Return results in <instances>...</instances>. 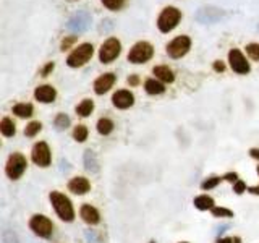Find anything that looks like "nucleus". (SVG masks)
I'll return each instance as SVG.
<instances>
[{
	"instance_id": "obj_8",
	"label": "nucleus",
	"mask_w": 259,
	"mask_h": 243,
	"mask_svg": "<svg viewBox=\"0 0 259 243\" xmlns=\"http://www.w3.org/2000/svg\"><path fill=\"white\" fill-rule=\"evenodd\" d=\"M191 49V39L188 36H178L167 44V54L172 59H182Z\"/></svg>"
},
{
	"instance_id": "obj_38",
	"label": "nucleus",
	"mask_w": 259,
	"mask_h": 243,
	"mask_svg": "<svg viewBox=\"0 0 259 243\" xmlns=\"http://www.w3.org/2000/svg\"><path fill=\"white\" fill-rule=\"evenodd\" d=\"M249 154H251V157H253V159L259 160V149L253 148V149H251V151H249Z\"/></svg>"
},
{
	"instance_id": "obj_6",
	"label": "nucleus",
	"mask_w": 259,
	"mask_h": 243,
	"mask_svg": "<svg viewBox=\"0 0 259 243\" xmlns=\"http://www.w3.org/2000/svg\"><path fill=\"white\" fill-rule=\"evenodd\" d=\"M28 167V160L26 157L20 152H13L7 160L5 166V172L7 175L12 178V180H18V178L24 174V170Z\"/></svg>"
},
{
	"instance_id": "obj_26",
	"label": "nucleus",
	"mask_w": 259,
	"mask_h": 243,
	"mask_svg": "<svg viewBox=\"0 0 259 243\" xmlns=\"http://www.w3.org/2000/svg\"><path fill=\"white\" fill-rule=\"evenodd\" d=\"M54 125L57 130H67L70 127V117L65 115V113H59L54 120Z\"/></svg>"
},
{
	"instance_id": "obj_27",
	"label": "nucleus",
	"mask_w": 259,
	"mask_h": 243,
	"mask_svg": "<svg viewBox=\"0 0 259 243\" xmlns=\"http://www.w3.org/2000/svg\"><path fill=\"white\" fill-rule=\"evenodd\" d=\"M40 128H42V125H40V122H31V124L26 125V128H24V135L32 138V136H36L39 132H40Z\"/></svg>"
},
{
	"instance_id": "obj_11",
	"label": "nucleus",
	"mask_w": 259,
	"mask_h": 243,
	"mask_svg": "<svg viewBox=\"0 0 259 243\" xmlns=\"http://www.w3.org/2000/svg\"><path fill=\"white\" fill-rule=\"evenodd\" d=\"M112 104L115 105L117 109H130L135 104V96L132 91H126V89H120L115 94L112 96Z\"/></svg>"
},
{
	"instance_id": "obj_33",
	"label": "nucleus",
	"mask_w": 259,
	"mask_h": 243,
	"mask_svg": "<svg viewBox=\"0 0 259 243\" xmlns=\"http://www.w3.org/2000/svg\"><path fill=\"white\" fill-rule=\"evenodd\" d=\"M54 68H55V63H54V62H49V63L46 65V67H44L42 70H40V76H47L49 73H51Z\"/></svg>"
},
{
	"instance_id": "obj_43",
	"label": "nucleus",
	"mask_w": 259,
	"mask_h": 243,
	"mask_svg": "<svg viewBox=\"0 0 259 243\" xmlns=\"http://www.w3.org/2000/svg\"><path fill=\"white\" fill-rule=\"evenodd\" d=\"M149 243H156V241H149Z\"/></svg>"
},
{
	"instance_id": "obj_7",
	"label": "nucleus",
	"mask_w": 259,
	"mask_h": 243,
	"mask_svg": "<svg viewBox=\"0 0 259 243\" xmlns=\"http://www.w3.org/2000/svg\"><path fill=\"white\" fill-rule=\"evenodd\" d=\"M121 54V43L117 37H109L99 49V60L102 63H112Z\"/></svg>"
},
{
	"instance_id": "obj_12",
	"label": "nucleus",
	"mask_w": 259,
	"mask_h": 243,
	"mask_svg": "<svg viewBox=\"0 0 259 243\" xmlns=\"http://www.w3.org/2000/svg\"><path fill=\"white\" fill-rule=\"evenodd\" d=\"M115 81H117V76L113 75V73H104V75H101L94 81V93L99 96L105 94L107 91H110V88L115 85Z\"/></svg>"
},
{
	"instance_id": "obj_32",
	"label": "nucleus",
	"mask_w": 259,
	"mask_h": 243,
	"mask_svg": "<svg viewBox=\"0 0 259 243\" xmlns=\"http://www.w3.org/2000/svg\"><path fill=\"white\" fill-rule=\"evenodd\" d=\"M233 191L237 193V194L245 193L246 191V183L243 182V180H237V182L233 183Z\"/></svg>"
},
{
	"instance_id": "obj_2",
	"label": "nucleus",
	"mask_w": 259,
	"mask_h": 243,
	"mask_svg": "<svg viewBox=\"0 0 259 243\" xmlns=\"http://www.w3.org/2000/svg\"><path fill=\"white\" fill-rule=\"evenodd\" d=\"M93 55H94L93 44L83 43V44H79L78 47H75L70 52V55L67 57V65L70 68H79V67H83V65H86L89 60H91Z\"/></svg>"
},
{
	"instance_id": "obj_9",
	"label": "nucleus",
	"mask_w": 259,
	"mask_h": 243,
	"mask_svg": "<svg viewBox=\"0 0 259 243\" xmlns=\"http://www.w3.org/2000/svg\"><path fill=\"white\" fill-rule=\"evenodd\" d=\"M31 159L39 167H49V166H51L52 154H51V148H49V144L46 141L36 143L34 146H32Z\"/></svg>"
},
{
	"instance_id": "obj_22",
	"label": "nucleus",
	"mask_w": 259,
	"mask_h": 243,
	"mask_svg": "<svg viewBox=\"0 0 259 243\" xmlns=\"http://www.w3.org/2000/svg\"><path fill=\"white\" fill-rule=\"evenodd\" d=\"M0 132H2V135L7 136V138L15 136L16 128H15L13 120H12V118H8V117L2 118V122H0Z\"/></svg>"
},
{
	"instance_id": "obj_20",
	"label": "nucleus",
	"mask_w": 259,
	"mask_h": 243,
	"mask_svg": "<svg viewBox=\"0 0 259 243\" xmlns=\"http://www.w3.org/2000/svg\"><path fill=\"white\" fill-rule=\"evenodd\" d=\"M32 112H34V109H32L31 104L21 102V104L13 105V113L16 117H20V118H29L32 115Z\"/></svg>"
},
{
	"instance_id": "obj_10",
	"label": "nucleus",
	"mask_w": 259,
	"mask_h": 243,
	"mask_svg": "<svg viewBox=\"0 0 259 243\" xmlns=\"http://www.w3.org/2000/svg\"><path fill=\"white\" fill-rule=\"evenodd\" d=\"M229 63H230V68L235 73H238V75H248L251 70L249 62L246 60V57L243 55L240 49H232L229 52Z\"/></svg>"
},
{
	"instance_id": "obj_14",
	"label": "nucleus",
	"mask_w": 259,
	"mask_h": 243,
	"mask_svg": "<svg viewBox=\"0 0 259 243\" xmlns=\"http://www.w3.org/2000/svg\"><path fill=\"white\" fill-rule=\"evenodd\" d=\"M79 216H81V219L86 222V224H89V225H97L101 222V214H99V211H97L94 206H91V205H83L81 206V209H79Z\"/></svg>"
},
{
	"instance_id": "obj_24",
	"label": "nucleus",
	"mask_w": 259,
	"mask_h": 243,
	"mask_svg": "<svg viewBox=\"0 0 259 243\" xmlns=\"http://www.w3.org/2000/svg\"><path fill=\"white\" fill-rule=\"evenodd\" d=\"M88 128L84 125H78L75 127V130H73V138L78 141V143H84L88 140Z\"/></svg>"
},
{
	"instance_id": "obj_30",
	"label": "nucleus",
	"mask_w": 259,
	"mask_h": 243,
	"mask_svg": "<svg viewBox=\"0 0 259 243\" xmlns=\"http://www.w3.org/2000/svg\"><path fill=\"white\" fill-rule=\"evenodd\" d=\"M221 180H222L221 177H210V178H207V180H204L201 183V188L202 190H212L219 183H221Z\"/></svg>"
},
{
	"instance_id": "obj_36",
	"label": "nucleus",
	"mask_w": 259,
	"mask_h": 243,
	"mask_svg": "<svg viewBox=\"0 0 259 243\" xmlns=\"http://www.w3.org/2000/svg\"><path fill=\"white\" fill-rule=\"evenodd\" d=\"M86 237H88V240L91 241V243H99V240L96 238L94 232H89V230H88V232H86Z\"/></svg>"
},
{
	"instance_id": "obj_3",
	"label": "nucleus",
	"mask_w": 259,
	"mask_h": 243,
	"mask_svg": "<svg viewBox=\"0 0 259 243\" xmlns=\"http://www.w3.org/2000/svg\"><path fill=\"white\" fill-rule=\"evenodd\" d=\"M182 20V12L177 7H165L157 18V28L160 32L174 31Z\"/></svg>"
},
{
	"instance_id": "obj_13",
	"label": "nucleus",
	"mask_w": 259,
	"mask_h": 243,
	"mask_svg": "<svg viewBox=\"0 0 259 243\" xmlns=\"http://www.w3.org/2000/svg\"><path fill=\"white\" fill-rule=\"evenodd\" d=\"M34 97H36V101L42 102V104H51V102L55 101L57 91H55V88L51 86V85H42V86H37L36 88Z\"/></svg>"
},
{
	"instance_id": "obj_42",
	"label": "nucleus",
	"mask_w": 259,
	"mask_h": 243,
	"mask_svg": "<svg viewBox=\"0 0 259 243\" xmlns=\"http://www.w3.org/2000/svg\"><path fill=\"white\" fill-rule=\"evenodd\" d=\"M257 174H259V166H257Z\"/></svg>"
},
{
	"instance_id": "obj_17",
	"label": "nucleus",
	"mask_w": 259,
	"mask_h": 243,
	"mask_svg": "<svg viewBox=\"0 0 259 243\" xmlns=\"http://www.w3.org/2000/svg\"><path fill=\"white\" fill-rule=\"evenodd\" d=\"M144 89H146V93L151 96H159L162 93H165V85L162 83V81H159L157 78H149V79H146Z\"/></svg>"
},
{
	"instance_id": "obj_1",
	"label": "nucleus",
	"mask_w": 259,
	"mask_h": 243,
	"mask_svg": "<svg viewBox=\"0 0 259 243\" xmlns=\"http://www.w3.org/2000/svg\"><path fill=\"white\" fill-rule=\"evenodd\" d=\"M49 199H51L52 208L55 209L57 216H59L62 221L73 222V219H75V209H73V205L68 196H65L60 191H52L49 194Z\"/></svg>"
},
{
	"instance_id": "obj_37",
	"label": "nucleus",
	"mask_w": 259,
	"mask_h": 243,
	"mask_svg": "<svg viewBox=\"0 0 259 243\" xmlns=\"http://www.w3.org/2000/svg\"><path fill=\"white\" fill-rule=\"evenodd\" d=\"M128 83L132 85V86H136L138 83H140V78H138V75H132L128 78Z\"/></svg>"
},
{
	"instance_id": "obj_28",
	"label": "nucleus",
	"mask_w": 259,
	"mask_h": 243,
	"mask_svg": "<svg viewBox=\"0 0 259 243\" xmlns=\"http://www.w3.org/2000/svg\"><path fill=\"white\" fill-rule=\"evenodd\" d=\"M210 213H212L214 217H233V211L227 209V208H219V206H215V208L210 209Z\"/></svg>"
},
{
	"instance_id": "obj_18",
	"label": "nucleus",
	"mask_w": 259,
	"mask_h": 243,
	"mask_svg": "<svg viewBox=\"0 0 259 243\" xmlns=\"http://www.w3.org/2000/svg\"><path fill=\"white\" fill-rule=\"evenodd\" d=\"M83 159H84V167H86L88 172H93V174L99 172V160H97L96 154L91 149L84 151V157Z\"/></svg>"
},
{
	"instance_id": "obj_41",
	"label": "nucleus",
	"mask_w": 259,
	"mask_h": 243,
	"mask_svg": "<svg viewBox=\"0 0 259 243\" xmlns=\"http://www.w3.org/2000/svg\"><path fill=\"white\" fill-rule=\"evenodd\" d=\"M180 243H188V241H180Z\"/></svg>"
},
{
	"instance_id": "obj_29",
	"label": "nucleus",
	"mask_w": 259,
	"mask_h": 243,
	"mask_svg": "<svg viewBox=\"0 0 259 243\" xmlns=\"http://www.w3.org/2000/svg\"><path fill=\"white\" fill-rule=\"evenodd\" d=\"M246 54L249 55V59H253L259 62V44L257 43H251L246 46Z\"/></svg>"
},
{
	"instance_id": "obj_5",
	"label": "nucleus",
	"mask_w": 259,
	"mask_h": 243,
	"mask_svg": "<svg viewBox=\"0 0 259 243\" xmlns=\"http://www.w3.org/2000/svg\"><path fill=\"white\" fill-rule=\"evenodd\" d=\"M29 229L40 238H51L54 233V224L49 217H46L42 214H36L31 217Z\"/></svg>"
},
{
	"instance_id": "obj_19",
	"label": "nucleus",
	"mask_w": 259,
	"mask_h": 243,
	"mask_svg": "<svg viewBox=\"0 0 259 243\" xmlns=\"http://www.w3.org/2000/svg\"><path fill=\"white\" fill-rule=\"evenodd\" d=\"M193 205H194V208L199 209V211H209V209L215 208L214 206V199L210 198V196H207V194H201V196H196V198H194V201H193Z\"/></svg>"
},
{
	"instance_id": "obj_21",
	"label": "nucleus",
	"mask_w": 259,
	"mask_h": 243,
	"mask_svg": "<svg viewBox=\"0 0 259 243\" xmlns=\"http://www.w3.org/2000/svg\"><path fill=\"white\" fill-rule=\"evenodd\" d=\"M94 110V102L91 99H84L81 101V104L76 105V113L79 117H89Z\"/></svg>"
},
{
	"instance_id": "obj_23",
	"label": "nucleus",
	"mask_w": 259,
	"mask_h": 243,
	"mask_svg": "<svg viewBox=\"0 0 259 243\" xmlns=\"http://www.w3.org/2000/svg\"><path fill=\"white\" fill-rule=\"evenodd\" d=\"M113 122L110 118H101L97 122V133L102 135V136H107L113 132Z\"/></svg>"
},
{
	"instance_id": "obj_4",
	"label": "nucleus",
	"mask_w": 259,
	"mask_h": 243,
	"mask_svg": "<svg viewBox=\"0 0 259 243\" xmlns=\"http://www.w3.org/2000/svg\"><path fill=\"white\" fill-rule=\"evenodd\" d=\"M154 55V47L146 43V40H140L136 43L128 52V62H132L135 65H140V63H146L152 59Z\"/></svg>"
},
{
	"instance_id": "obj_16",
	"label": "nucleus",
	"mask_w": 259,
	"mask_h": 243,
	"mask_svg": "<svg viewBox=\"0 0 259 243\" xmlns=\"http://www.w3.org/2000/svg\"><path fill=\"white\" fill-rule=\"evenodd\" d=\"M152 73L156 75V78L159 81H162V83H174V81H175L174 71L170 70L168 67H165V65H159V67H154Z\"/></svg>"
},
{
	"instance_id": "obj_40",
	"label": "nucleus",
	"mask_w": 259,
	"mask_h": 243,
	"mask_svg": "<svg viewBox=\"0 0 259 243\" xmlns=\"http://www.w3.org/2000/svg\"><path fill=\"white\" fill-rule=\"evenodd\" d=\"M217 243H233V240L232 238H219Z\"/></svg>"
},
{
	"instance_id": "obj_31",
	"label": "nucleus",
	"mask_w": 259,
	"mask_h": 243,
	"mask_svg": "<svg viewBox=\"0 0 259 243\" xmlns=\"http://www.w3.org/2000/svg\"><path fill=\"white\" fill-rule=\"evenodd\" d=\"M78 40V36H68V37H65L63 40H62V46H60V49L65 52V51H68V49L75 44Z\"/></svg>"
},
{
	"instance_id": "obj_39",
	"label": "nucleus",
	"mask_w": 259,
	"mask_h": 243,
	"mask_svg": "<svg viewBox=\"0 0 259 243\" xmlns=\"http://www.w3.org/2000/svg\"><path fill=\"white\" fill-rule=\"evenodd\" d=\"M248 191H249L251 194H259V185L251 186V188H248Z\"/></svg>"
},
{
	"instance_id": "obj_34",
	"label": "nucleus",
	"mask_w": 259,
	"mask_h": 243,
	"mask_svg": "<svg viewBox=\"0 0 259 243\" xmlns=\"http://www.w3.org/2000/svg\"><path fill=\"white\" fill-rule=\"evenodd\" d=\"M224 180H227V182H232V183H235L238 180V174H235V172H229V174H225V177H224Z\"/></svg>"
},
{
	"instance_id": "obj_25",
	"label": "nucleus",
	"mask_w": 259,
	"mask_h": 243,
	"mask_svg": "<svg viewBox=\"0 0 259 243\" xmlns=\"http://www.w3.org/2000/svg\"><path fill=\"white\" fill-rule=\"evenodd\" d=\"M101 2L107 10H112V12H118L125 5V0H101Z\"/></svg>"
},
{
	"instance_id": "obj_15",
	"label": "nucleus",
	"mask_w": 259,
	"mask_h": 243,
	"mask_svg": "<svg viewBox=\"0 0 259 243\" xmlns=\"http://www.w3.org/2000/svg\"><path fill=\"white\" fill-rule=\"evenodd\" d=\"M68 190L75 194H86L89 190H91V183H89V180L84 177H75L70 180Z\"/></svg>"
},
{
	"instance_id": "obj_35",
	"label": "nucleus",
	"mask_w": 259,
	"mask_h": 243,
	"mask_svg": "<svg viewBox=\"0 0 259 243\" xmlns=\"http://www.w3.org/2000/svg\"><path fill=\"white\" fill-rule=\"evenodd\" d=\"M214 70H215V71H224V70H225L224 62H222V60H215V62H214Z\"/></svg>"
}]
</instances>
